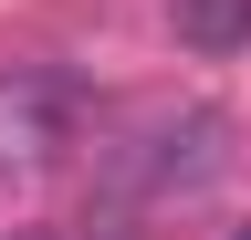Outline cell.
Here are the masks:
<instances>
[{
	"mask_svg": "<svg viewBox=\"0 0 251 240\" xmlns=\"http://www.w3.org/2000/svg\"><path fill=\"white\" fill-rule=\"evenodd\" d=\"M188 52H251V0H178Z\"/></svg>",
	"mask_w": 251,
	"mask_h": 240,
	"instance_id": "obj_1",
	"label": "cell"
},
{
	"mask_svg": "<svg viewBox=\"0 0 251 240\" xmlns=\"http://www.w3.org/2000/svg\"><path fill=\"white\" fill-rule=\"evenodd\" d=\"M230 240H251V219H241V230H230Z\"/></svg>",
	"mask_w": 251,
	"mask_h": 240,
	"instance_id": "obj_2",
	"label": "cell"
}]
</instances>
